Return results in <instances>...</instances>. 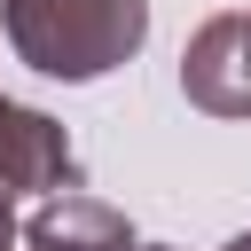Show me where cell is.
Listing matches in <instances>:
<instances>
[{
	"mask_svg": "<svg viewBox=\"0 0 251 251\" xmlns=\"http://www.w3.org/2000/svg\"><path fill=\"white\" fill-rule=\"evenodd\" d=\"M0 31H8L16 63H31L39 78L86 86L141 55L149 0H0Z\"/></svg>",
	"mask_w": 251,
	"mask_h": 251,
	"instance_id": "1",
	"label": "cell"
},
{
	"mask_svg": "<svg viewBox=\"0 0 251 251\" xmlns=\"http://www.w3.org/2000/svg\"><path fill=\"white\" fill-rule=\"evenodd\" d=\"M180 94L204 118H251V8L204 16L180 47Z\"/></svg>",
	"mask_w": 251,
	"mask_h": 251,
	"instance_id": "2",
	"label": "cell"
},
{
	"mask_svg": "<svg viewBox=\"0 0 251 251\" xmlns=\"http://www.w3.org/2000/svg\"><path fill=\"white\" fill-rule=\"evenodd\" d=\"M63 188H78V149H71L63 118L0 94V204H16V196H63Z\"/></svg>",
	"mask_w": 251,
	"mask_h": 251,
	"instance_id": "3",
	"label": "cell"
},
{
	"mask_svg": "<svg viewBox=\"0 0 251 251\" xmlns=\"http://www.w3.org/2000/svg\"><path fill=\"white\" fill-rule=\"evenodd\" d=\"M24 251H141L133 220L86 188H63V196H39V212L16 227Z\"/></svg>",
	"mask_w": 251,
	"mask_h": 251,
	"instance_id": "4",
	"label": "cell"
},
{
	"mask_svg": "<svg viewBox=\"0 0 251 251\" xmlns=\"http://www.w3.org/2000/svg\"><path fill=\"white\" fill-rule=\"evenodd\" d=\"M0 251H16V212L0 204Z\"/></svg>",
	"mask_w": 251,
	"mask_h": 251,
	"instance_id": "5",
	"label": "cell"
},
{
	"mask_svg": "<svg viewBox=\"0 0 251 251\" xmlns=\"http://www.w3.org/2000/svg\"><path fill=\"white\" fill-rule=\"evenodd\" d=\"M220 251H251V227H243V235H235V243H220Z\"/></svg>",
	"mask_w": 251,
	"mask_h": 251,
	"instance_id": "6",
	"label": "cell"
},
{
	"mask_svg": "<svg viewBox=\"0 0 251 251\" xmlns=\"http://www.w3.org/2000/svg\"><path fill=\"white\" fill-rule=\"evenodd\" d=\"M141 251H180V243H141Z\"/></svg>",
	"mask_w": 251,
	"mask_h": 251,
	"instance_id": "7",
	"label": "cell"
}]
</instances>
